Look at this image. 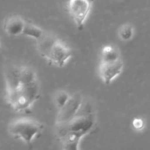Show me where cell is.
<instances>
[{
    "label": "cell",
    "mask_w": 150,
    "mask_h": 150,
    "mask_svg": "<svg viewBox=\"0 0 150 150\" xmlns=\"http://www.w3.org/2000/svg\"><path fill=\"white\" fill-rule=\"evenodd\" d=\"M5 98L18 112L30 110L40 98L39 81L35 70L28 66H14L5 73Z\"/></svg>",
    "instance_id": "cell-1"
},
{
    "label": "cell",
    "mask_w": 150,
    "mask_h": 150,
    "mask_svg": "<svg viewBox=\"0 0 150 150\" xmlns=\"http://www.w3.org/2000/svg\"><path fill=\"white\" fill-rule=\"evenodd\" d=\"M97 122L95 113L92 107L82 105L81 108L67 122L56 125V133L59 142L65 150H78L83 137L93 130Z\"/></svg>",
    "instance_id": "cell-2"
},
{
    "label": "cell",
    "mask_w": 150,
    "mask_h": 150,
    "mask_svg": "<svg viewBox=\"0 0 150 150\" xmlns=\"http://www.w3.org/2000/svg\"><path fill=\"white\" fill-rule=\"evenodd\" d=\"M36 42L40 54L52 65L63 67L72 57L71 49L53 34L45 32Z\"/></svg>",
    "instance_id": "cell-3"
},
{
    "label": "cell",
    "mask_w": 150,
    "mask_h": 150,
    "mask_svg": "<svg viewBox=\"0 0 150 150\" xmlns=\"http://www.w3.org/2000/svg\"><path fill=\"white\" fill-rule=\"evenodd\" d=\"M42 130L43 125L41 123L30 118L16 119L8 126L10 134L27 145H32Z\"/></svg>",
    "instance_id": "cell-4"
},
{
    "label": "cell",
    "mask_w": 150,
    "mask_h": 150,
    "mask_svg": "<svg viewBox=\"0 0 150 150\" xmlns=\"http://www.w3.org/2000/svg\"><path fill=\"white\" fill-rule=\"evenodd\" d=\"M92 7V0H68L67 10L78 29L82 30Z\"/></svg>",
    "instance_id": "cell-5"
},
{
    "label": "cell",
    "mask_w": 150,
    "mask_h": 150,
    "mask_svg": "<svg viewBox=\"0 0 150 150\" xmlns=\"http://www.w3.org/2000/svg\"><path fill=\"white\" fill-rule=\"evenodd\" d=\"M83 104V100L81 95L77 93L72 95L65 105L59 109L56 125L64 124L74 118L79 112Z\"/></svg>",
    "instance_id": "cell-6"
},
{
    "label": "cell",
    "mask_w": 150,
    "mask_h": 150,
    "mask_svg": "<svg viewBox=\"0 0 150 150\" xmlns=\"http://www.w3.org/2000/svg\"><path fill=\"white\" fill-rule=\"evenodd\" d=\"M123 67L124 64L122 59L114 62H100L98 71L101 80L105 84H110L121 74Z\"/></svg>",
    "instance_id": "cell-7"
},
{
    "label": "cell",
    "mask_w": 150,
    "mask_h": 150,
    "mask_svg": "<svg viewBox=\"0 0 150 150\" xmlns=\"http://www.w3.org/2000/svg\"><path fill=\"white\" fill-rule=\"evenodd\" d=\"M26 23V21L20 16H10L4 21V30L10 36H19L21 35H23Z\"/></svg>",
    "instance_id": "cell-8"
},
{
    "label": "cell",
    "mask_w": 150,
    "mask_h": 150,
    "mask_svg": "<svg viewBox=\"0 0 150 150\" xmlns=\"http://www.w3.org/2000/svg\"><path fill=\"white\" fill-rule=\"evenodd\" d=\"M121 59V55L117 48L112 45H105L100 55V62H114Z\"/></svg>",
    "instance_id": "cell-9"
},
{
    "label": "cell",
    "mask_w": 150,
    "mask_h": 150,
    "mask_svg": "<svg viewBox=\"0 0 150 150\" xmlns=\"http://www.w3.org/2000/svg\"><path fill=\"white\" fill-rule=\"evenodd\" d=\"M45 33V31L42 30L40 27L33 24V23L26 22L23 35H26V36L29 37V38H33V39H35L37 41L40 38H42Z\"/></svg>",
    "instance_id": "cell-10"
},
{
    "label": "cell",
    "mask_w": 150,
    "mask_h": 150,
    "mask_svg": "<svg viewBox=\"0 0 150 150\" xmlns=\"http://www.w3.org/2000/svg\"><path fill=\"white\" fill-rule=\"evenodd\" d=\"M71 95L64 90H60L56 92L54 95V103L58 109H60L68 102Z\"/></svg>",
    "instance_id": "cell-11"
},
{
    "label": "cell",
    "mask_w": 150,
    "mask_h": 150,
    "mask_svg": "<svg viewBox=\"0 0 150 150\" xmlns=\"http://www.w3.org/2000/svg\"><path fill=\"white\" fill-rule=\"evenodd\" d=\"M118 35L121 40H130L134 35V28L131 24L128 23L123 25L119 29Z\"/></svg>",
    "instance_id": "cell-12"
},
{
    "label": "cell",
    "mask_w": 150,
    "mask_h": 150,
    "mask_svg": "<svg viewBox=\"0 0 150 150\" xmlns=\"http://www.w3.org/2000/svg\"><path fill=\"white\" fill-rule=\"evenodd\" d=\"M133 126L136 130H142L144 127V122L143 120H142V119H134L133 121Z\"/></svg>",
    "instance_id": "cell-13"
},
{
    "label": "cell",
    "mask_w": 150,
    "mask_h": 150,
    "mask_svg": "<svg viewBox=\"0 0 150 150\" xmlns=\"http://www.w3.org/2000/svg\"><path fill=\"white\" fill-rule=\"evenodd\" d=\"M1 42H0V50H1Z\"/></svg>",
    "instance_id": "cell-14"
}]
</instances>
